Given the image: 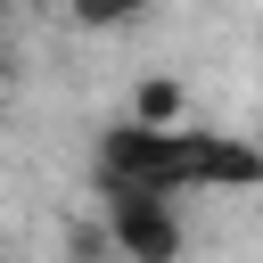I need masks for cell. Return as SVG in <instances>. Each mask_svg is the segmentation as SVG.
<instances>
[{
  "instance_id": "cell-6",
  "label": "cell",
  "mask_w": 263,
  "mask_h": 263,
  "mask_svg": "<svg viewBox=\"0 0 263 263\" xmlns=\"http://www.w3.org/2000/svg\"><path fill=\"white\" fill-rule=\"evenodd\" d=\"M0 82H8V58H0Z\"/></svg>"
},
{
  "instance_id": "cell-4",
  "label": "cell",
  "mask_w": 263,
  "mask_h": 263,
  "mask_svg": "<svg viewBox=\"0 0 263 263\" xmlns=\"http://www.w3.org/2000/svg\"><path fill=\"white\" fill-rule=\"evenodd\" d=\"M156 0H66V16L82 25V33H115V25H132V16H148Z\"/></svg>"
},
{
  "instance_id": "cell-1",
  "label": "cell",
  "mask_w": 263,
  "mask_h": 263,
  "mask_svg": "<svg viewBox=\"0 0 263 263\" xmlns=\"http://www.w3.org/2000/svg\"><path fill=\"white\" fill-rule=\"evenodd\" d=\"M99 181H132V189H156V197L205 189V123H189V132H140V123L115 115L99 132Z\"/></svg>"
},
{
  "instance_id": "cell-7",
  "label": "cell",
  "mask_w": 263,
  "mask_h": 263,
  "mask_svg": "<svg viewBox=\"0 0 263 263\" xmlns=\"http://www.w3.org/2000/svg\"><path fill=\"white\" fill-rule=\"evenodd\" d=\"M0 263H8V255H0Z\"/></svg>"
},
{
  "instance_id": "cell-2",
  "label": "cell",
  "mask_w": 263,
  "mask_h": 263,
  "mask_svg": "<svg viewBox=\"0 0 263 263\" xmlns=\"http://www.w3.org/2000/svg\"><path fill=\"white\" fill-rule=\"evenodd\" d=\"M99 230H107L115 263H181V247H189L173 197L132 189V181H99Z\"/></svg>"
},
{
  "instance_id": "cell-3",
  "label": "cell",
  "mask_w": 263,
  "mask_h": 263,
  "mask_svg": "<svg viewBox=\"0 0 263 263\" xmlns=\"http://www.w3.org/2000/svg\"><path fill=\"white\" fill-rule=\"evenodd\" d=\"M123 123H140V132H189V90L173 74H140L132 99H123Z\"/></svg>"
},
{
  "instance_id": "cell-5",
  "label": "cell",
  "mask_w": 263,
  "mask_h": 263,
  "mask_svg": "<svg viewBox=\"0 0 263 263\" xmlns=\"http://www.w3.org/2000/svg\"><path fill=\"white\" fill-rule=\"evenodd\" d=\"M66 247H74V263H115V247H107V230H99V222H74V230H66Z\"/></svg>"
}]
</instances>
